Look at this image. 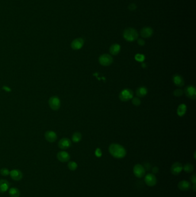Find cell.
Instances as JSON below:
<instances>
[{
    "mask_svg": "<svg viewBox=\"0 0 196 197\" xmlns=\"http://www.w3.org/2000/svg\"><path fill=\"white\" fill-rule=\"evenodd\" d=\"M173 81L174 85L178 87H182L185 85L184 79L182 77V76L178 75V74L173 76Z\"/></svg>",
    "mask_w": 196,
    "mask_h": 197,
    "instance_id": "17",
    "label": "cell"
},
{
    "mask_svg": "<svg viewBox=\"0 0 196 197\" xmlns=\"http://www.w3.org/2000/svg\"><path fill=\"white\" fill-rule=\"evenodd\" d=\"M113 61L112 57L108 54H104L101 55L99 58L98 62L100 65L104 66H108L111 65Z\"/></svg>",
    "mask_w": 196,
    "mask_h": 197,
    "instance_id": "4",
    "label": "cell"
},
{
    "mask_svg": "<svg viewBox=\"0 0 196 197\" xmlns=\"http://www.w3.org/2000/svg\"><path fill=\"white\" fill-rule=\"evenodd\" d=\"M144 182L148 186L154 187L157 184V177L153 174H148L145 177Z\"/></svg>",
    "mask_w": 196,
    "mask_h": 197,
    "instance_id": "8",
    "label": "cell"
},
{
    "mask_svg": "<svg viewBox=\"0 0 196 197\" xmlns=\"http://www.w3.org/2000/svg\"><path fill=\"white\" fill-rule=\"evenodd\" d=\"M153 30L150 27L143 28L140 31V35L144 38H150L153 34Z\"/></svg>",
    "mask_w": 196,
    "mask_h": 197,
    "instance_id": "14",
    "label": "cell"
},
{
    "mask_svg": "<svg viewBox=\"0 0 196 197\" xmlns=\"http://www.w3.org/2000/svg\"><path fill=\"white\" fill-rule=\"evenodd\" d=\"M184 92L188 98L195 100L196 98V88L193 85H188L185 87Z\"/></svg>",
    "mask_w": 196,
    "mask_h": 197,
    "instance_id": "7",
    "label": "cell"
},
{
    "mask_svg": "<svg viewBox=\"0 0 196 197\" xmlns=\"http://www.w3.org/2000/svg\"><path fill=\"white\" fill-rule=\"evenodd\" d=\"M134 174L136 177L138 178H141L144 177L146 174V170L145 168L143 165L141 164H137L134 167L133 169Z\"/></svg>",
    "mask_w": 196,
    "mask_h": 197,
    "instance_id": "6",
    "label": "cell"
},
{
    "mask_svg": "<svg viewBox=\"0 0 196 197\" xmlns=\"http://www.w3.org/2000/svg\"><path fill=\"white\" fill-rule=\"evenodd\" d=\"M48 104L52 110H58L60 107V100L58 96H53L49 98Z\"/></svg>",
    "mask_w": 196,
    "mask_h": 197,
    "instance_id": "5",
    "label": "cell"
},
{
    "mask_svg": "<svg viewBox=\"0 0 196 197\" xmlns=\"http://www.w3.org/2000/svg\"><path fill=\"white\" fill-rule=\"evenodd\" d=\"M84 44V40L81 38L73 40L71 43V47L74 50L80 49Z\"/></svg>",
    "mask_w": 196,
    "mask_h": 197,
    "instance_id": "11",
    "label": "cell"
},
{
    "mask_svg": "<svg viewBox=\"0 0 196 197\" xmlns=\"http://www.w3.org/2000/svg\"><path fill=\"white\" fill-rule=\"evenodd\" d=\"M153 172H155V174L157 173L158 172V168L157 167H154L153 170Z\"/></svg>",
    "mask_w": 196,
    "mask_h": 197,
    "instance_id": "34",
    "label": "cell"
},
{
    "mask_svg": "<svg viewBox=\"0 0 196 197\" xmlns=\"http://www.w3.org/2000/svg\"><path fill=\"white\" fill-rule=\"evenodd\" d=\"M10 197H19L20 196V190L16 187H12L9 191Z\"/></svg>",
    "mask_w": 196,
    "mask_h": 197,
    "instance_id": "22",
    "label": "cell"
},
{
    "mask_svg": "<svg viewBox=\"0 0 196 197\" xmlns=\"http://www.w3.org/2000/svg\"><path fill=\"white\" fill-rule=\"evenodd\" d=\"M134 92L130 89H124L121 91L119 95V98L121 101L125 102L133 98Z\"/></svg>",
    "mask_w": 196,
    "mask_h": 197,
    "instance_id": "3",
    "label": "cell"
},
{
    "mask_svg": "<svg viewBox=\"0 0 196 197\" xmlns=\"http://www.w3.org/2000/svg\"><path fill=\"white\" fill-rule=\"evenodd\" d=\"M136 8L137 6L135 4H131L128 6V8L130 11H134L136 9Z\"/></svg>",
    "mask_w": 196,
    "mask_h": 197,
    "instance_id": "32",
    "label": "cell"
},
{
    "mask_svg": "<svg viewBox=\"0 0 196 197\" xmlns=\"http://www.w3.org/2000/svg\"><path fill=\"white\" fill-rule=\"evenodd\" d=\"M148 93L147 89L144 87H140L138 88L136 91V94L138 97L143 98L147 95Z\"/></svg>",
    "mask_w": 196,
    "mask_h": 197,
    "instance_id": "20",
    "label": "cell"
},
{
    "mask_svg": "<svg viewBox=\"0 0 196 197\" xmlns=\"http://www.w3.org/2000/svg\"><path fill=\"white\" fill-rule=\"evenodd\" d=\"M191 187H192V186L190 182L185 180L180 181L178 184V188L179 189V190L183 191H188L191 189Z\"/></svg>",
    "mask_w": 196,
    "mask_h": 197,
    "instance_id": "12",
    "label": "cell"
},
{
    "mask_svg": "<svg viewBox=\"0 0 196 197\" xmlns=\"http://www.w3.org/2000/svg\"><path fill=\"white\" fill-rule=\"evenodd\" d=\"M95 155L97 158H101L102 156V152L99 148H97L95 151Z\"/></svg>",
    "mask_w": 196,
    "mask_h": 197,
    "instance_id": "30",
    "label": "cell"
},
{
    "mask_svg": "<svg viewBox=\"0 0 196 197\" xmlns=\"http://www.w3.org/2000/svg\"><path fill=\"white\" fill-rule=\"evenodd\" d=\"M71 146V141L69 138H62L58 142V146L59 148L63 150L67 149Z\"/></svg>",
    "mask_w": 196,
    "mask_h": 197,
    "instance_id": "10",
    "label": "cell"
},
{
    "mask_svg": "<svg viewBox=\"0 0 196 197\" xmlns=\"http://www.w3.org/2000/svg\"><path fill=\"white\" fill-rule=\"evenodd\" d=\"M195 170V167L193 165L190 164V163H187L184 166H183V170L186 172V173H192Z\"/></svg>",
    "mask_w": 196,
    "mask_h": 197,
    "instance_id": "23",
    "label": "cell"
},
{
    "mask_svg": "<svg viewBox=\"0 0 196 197\" xmlns=\"http://www.w3.org/2000/svg\"><path fill=\"white\" fill-rule=\"evenodd\" d=\"M192 187V190H193L194 192H196V184H193V186Z\"/></svg>",
    "mask_w": 196,
    "mask_h": 197,
    "instance_id": "35",
    "label": "cell"
},
{
    "mask_svg": "<svg viewBox=\"0 0 196 197\" xmlns=\"http://www.w3.org/2000/svg\"><path fill=\"white\" fill-rule=\"evenodd\" d=\"M196 152L194 153V158H195V159H196Z\"/></svg>",
    "mask_w": 196,
    "mask_h": 197,
    "instance_id": "36",
    "label": "cell"
},
{
    "mask_svg": "<svg viewBox=\"0 0 196 197\" xmlns=\"http://www.w3.org/2000/svg\"><path fill=\"white\" fill-rule=\"evenodd\" d=\"M120 50H121V47H120V44L115 43V44H112L111 46V47L109 49V51H110V53L112 55L116 56L120 53Z\"/></svg>",
    "mask_w": 196,
    "mask_h": 197,
    "instance_id": "19",
    "label": "cell"
},
{
    "mask_svg": "<svg viewBox=\"0 0 196 197\" xmlns=\"http://www.w3.org/2000/svg\"><path fill=\"white\" fill-rule=\"evenodd\" d=\"M137 31L132 28H128L124 30L123 32V37L128 42H134L138 38Z\"/></svg>",
    "mask_w": 196,
    "mask_h": 197,
    "instance_id": "2",
    "label": "cell"
},
{
    "mask_svg": "<svg viewBox=\"0 0 196 197\" xmlns=\"http://www.w3.org/2000/svg\"><path fill=\"white\" fill-rule=\"evenodd\" d=\"M137 43L140 46H143L145 44V41L143 39H139L137 40Z\"/></svg>",
    "mask_w": 196,
    "mask_h": 197,
    "instance_id": "33",
    "label": "cell"
},
{
    "mask_svg": "<svg viewBox=\"0 0 196 197\" xmlns=\"http://www.w3.org/2000/svg\"><path fill=\"white\" fill-rule=\"evenodd\" d=\"M135 59H136L137 61L140 62H143V61H144V59H145V57H144V56L143 55V54H136V55L135 56Z\"/></svg>",
    "mask_w": 196,
    "mask_h": 197,
    "instance_id": "28",
    "label": "cell"
},
{
    "mask_svg": "<svg viewBox=\"0 0 196 197\" xmlns=\"http://www.w3.org/2000/svg\"><path fill=\"white\" fill-rule=\"evenodd\" d=\"M190 180L192 182L193 184H196V174H193L190 177Z\"/></svg>",
    "mask_w": 196,
    "mask_h": 197,
    "instance_id": "31",
    "label": "cell"
},
{
    "mask_svg": "<svg viewBox=\"0 0 196 197\" xmlns=\"http://www.w3.org/2000/svg\"><path fill=\"white\" fill-rule=\"evenodd\" d=\"M57 157L59 161L62 163L68 162L70 159V156L69 153L65 151H60L57 153Z\"/></svg>",
    "mask_w": 196,
    "mask_h": 197,
    "instance_id": "13",
    "label": "cell"
},
{
    "mask_svg": "<svg viewBox=\"0 0 196 197\" xmlns=\"http://www.w3.org/2000/svg\"><path fill=\"white\" fill-rule=\"evenodd\" d=\"M186 110H187V107H186V106L185 104H180L178 108H177V114L179 117H183L186 112Z\"/></svg>",
    "mask_w": 196,
    "mask_h": 197,
    "instance_id": "21",
    "label": "cell"
},
{
    "mask_svg": "<svg viewBox=\"0 0 196 197\" xmlns=\"http://www.w3.org/2000/svg\"><path fill=\"white\" fill-rule=\"evenodd\" d=\"M11 178L15 181H20L23 177L22 173L19 170H12L9 174Z\"/></svg>",
    "mask_w": 196,
    "mask_h": 197,
    "instance_id": "16",
    "label": "cell"
},
{
    "mask_svg": "<svg viewBox=\"0 0 196 197\" xmlns=\"http://www.w3.org/2000/svg\"><path fill=\"white\" fill-rule=\"evenodd\" d=\"M0 174L2 176L7 177V176H8L9 175L10 171H9V170L8 168H3L1 169V170H0Z\"/></svg>",
    "mask_w": 196,
    "mask_h": 197,
    "instance_id": "26",
    "label": "cell"
},
{
    "mask_svg": "<svg viewBox=\"0 0 196 197\" xmlns=\"http://www.w3.org/2000/svg\"><path fill=\"white\" fill-rule=\"evenodd\" d=\"M44 137L49 142H54L57 139V135L55 132L52 130H48L45 133Z\"/></svg>",
    "mask_w": 196,
    "mask_h": 197,
    "instance_id": "15",
    "label": "cell"
},
{
    "mask_svg": "<svg viewBox=\"0 0 196 197\" xmlns=\"http://www.w3.org/2000/svg\"><path fill=\"white\" fill-rule=\"evenodd\" d=\"M68 168L70 170V171H76L77 168H78V164L75 161H70L68 163Z\"/></svg>",
    "mask_w": 196,
    "mask_h": 197,
    "instance_id": "25",
    "label": "cell"
},
{
    "mask_svg": "<svg viewBox=\"0 0 196 197\" xmlns=\"http://www.w3.org/2000/svg\"><path fill=\"white\" fill-rule=\"evenodd\" d=\"M110 154L116 158H123L127 155L125 149L121 145L118 144H112L109 146Z\"/></svg>",
    "mask_w": 196,
    "mask_h": 197,
    "instance_id": "1",
    "label": "cell"
},
{
    "mask_svg": "<svg viewBox=\"0 0 196 197\" xmlns=\"http://www.w3.org/2000/svg\"><path fill=\"white\" fill-rule=\"evenodd\" d=\"M183 91L181 89H176L173 92V95L176 97L181 96L183 95Z\"/></svg>",
    "mask_w": 196,
    "mask_h": 197,
    "instance_id": "27",
    "label": "cell"
},
{
    "mask_svg": "<svg viewBox=\"0 0 196 197\" xmlns=\"http://www.w3.org/2000/svg\"><path fill=\"white\" fill-rule=\"evenodd\" d=\"M82 139V134L79 132H76L72 136V141L74 142H79Z\"/></svg>",
    "mask_w": 196,
    "mask_h": 197,
    "instance_id": "24",
    "label": "cell"
},
{
    "mask_svg": "<svg viewBox=\"0 0 196 197\" xmlns=\"http://www.w3.org/2000/svg\"><path fill=\"white\" fill-rule=\"evenodd\" d=\"M132 104L135 106H139L141 104V100L139 98H132Z\"/></svg>",
    "mask_w": 196,
    "mask_h": 197,
    "instance_id": "29",
    "label": "cell"
},
{
    "mask_svg": "<svg viewBox=\"0 0 196 197\" xmlns=\"http://www.w3.org/2000/svg\"><path fill=\"white\" fill-rule=\"evenodd\" d=\"M183 170V165L179 162L174 163L171 167V172L173 175H178Z\"/></svg>",
    "mask_w": 196,
    "mask_h": 197,
    "instance_id": "9",
    "label": "cell"
},
{
    "mask_svg": "<svg viewBox=\"0 0 196 197\" xmlns=\"http://www.w3.org/2000/svg\"><path fill=\"white\" fill-rule=\"evenodd\" d=\"M10 187V183L5 179L0 180V193H4L8 190Z\"/></svg>",
    "mask_w": 196,
    "mask_h": 197,
    "instance_id": "18",
    "label": "cell"
}]
</instances>
